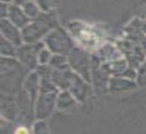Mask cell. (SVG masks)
Listing matches in <instances>:
<instances>
[{
    "label": "cell",
    "instance_id": "cell-1",
    "mask_svg": "<svg viewBox=\"0 0 146 134\" xmlns=\"http://www.w3.org/2000/svg\"><path fill=\"white\" fill-rule=\"evenodd\" d=\"M17 134H28V132H27L26 129H24V128H21V129L18 130V133H17Z\"/></svg>",
    "mask_w": 146,
    "mask_h": 134
}]
</instances>
